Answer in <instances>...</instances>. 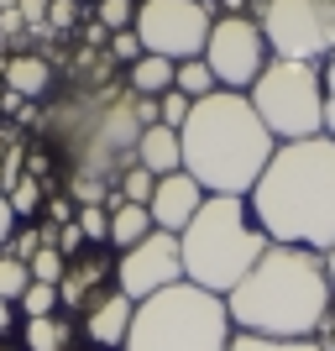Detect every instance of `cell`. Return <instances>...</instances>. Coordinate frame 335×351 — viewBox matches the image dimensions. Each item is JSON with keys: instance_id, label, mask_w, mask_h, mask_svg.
<instances>
[{"instance_id": "18", "label": "cell", "mask_w": 335, "mask_h": 351, "mask_svg": "<svg viewBox=\"0 0 335 351\" xmlns=\"http://www.w3.org/2000/svg\"><path fill=\"white\" fill-rule=\"evenodd\" d=\"M73 341H79V325L69 315H42V320L21 325V346L27 351H73Z\"/></svg>"}, {"instance_id": "40", "label": "cell", "mask_w": 335, "mask_h": 351, "mask_svg": "<svg viewBox=\"0 0 335 351\" xmlns=\"http://www.w3.org/2000/svg\"><path fill=\"white\" fill-rule=\"evenodd\" d=\"M84 43H89V47H100V43H110V32H105L100 21H89V27H84Z\"/></svg>"}, {"instance_id": "43", "label": "cell", "mask_w": 335, "mask_h": 351, "mask_svg": "<svg viewBox=\"0 0 335 351\" xmlns=\"http://www.w3.org/2000/svg\"><path fill=\"white\" fill-rule=\"evenodd\" d=\"M325 351H335V325H330V341H325Z\"/></svg>"}, {"instance_id": "22", "label": "cell", "mask_w": 335, "mask_h": 351, "mask_svg": "<svg viewBox=\"0 0 335 351\" xmlns=\"http://www.w3.org/2000/svg\"><path fill=\"white\" fill-rule=\"evenodd\" d=\"M116 189H121V199H126V205H147V199H152V189H158V173H147L142 162H136V168H126V173L116 178Z\"/></svg>"}, {"instance_id": "33", "label": "cell", "mask_w": 335, "mask_h": 351, "mask_svg": "<svg viewBox=\"0 0 335 351\" xmlns=\"http://www.w3.org/2000/svg\"><path fill=\"white\" fill-rule=\"evenodd\" d=\"M37 252H42V241H37V231H32V226L11 231V241H5V257H16V263H32Z\"/></svg>"}, {"instance_id": "8", "label": "cell", "mask_w": 335, "mask_h": 351, "mask_svg": "<svg viewBox=\"0 0 335 351\" xmlns=\"http://www.w3.org/2000/svg\"><path fill=\"white\" fill-rule=\"evenodd\" d=\"M267 53L293 63H325L335 53V0H251Z\"/></svg>"}, {"instance_id": "27", "label": "cell", "mask_w": 335, "mask_h": 351, "mask_svg": "<svg viewBox=\"0 0 335 351\" xmlns=\"http://www.w3.org/2000/svg\"><path fill=\"white\" fill-rule=\"evenodd\" d=\"M27 267H32V283H63V267H69V257H63L58 247H42Z\"/></svg>"}, {"instance_id": "9", "label": "cell", "mask_w": 335, "mask_h": 351, "mask_svg": "<svg viewBox=\"0 0 335 351\" xmlns=\"http://www.w3.org/2000/svg\"><path fill=\"white\" fill-rule=\"evenodd\" d=\"M210 27H215L210 0H136V37L158 58H173V63L204 58Z\"/></svg>"}, {"instance_id": "19", "label": "cell", "mask_w": 335, "mask_h": 351, "mask_svg": "<svg viewBox=\"0 0 335 351\" xmlns=\"http://www.w3.org/2000/svg\"><path fill=\"white\" fill-rule=\"evenodd\" d=\"M105 205H110V247L126 252V247H136L142 236L158 231V226H152V215H147V205H126L121 194H110Z\"/></svg>"}, {"instance_id": "12", "label": "cell", "mask_w": 335, "mask_h": 351, "mask_svg": "<svg viewBox=\"0 0 335 351\" xmlns=\"http://www.w3.org/2000/svg\"><path fill=\"white\" fill-rule=\"evenodd\" d=\"M199 205H204L199 178L178 168V173H162V178H158V189H152V199H147V215H152V226H158V231L184 236V226L199 215Z\"/></svg>"}, {"instance_id": "3", "label": "cell", "mask_w": 335, "mask_h": 351, "mask_svg": "<svg viewBox=\"0 0 335 351\" xmlns=\"http://www.w3.org/2000/svg\"><path fill=\"white\" fill-rule=\"evenodd\" d=\"M178 142H184V173L199 178L204 194H236V199L257 189V178L267 173L277 152L262 116L236 89H215V95L194 100Z\"/></svg>"}, {"instance_id": "4", "label": "cell", "mask_w": 335, "mask_h": 351, "mask_svg": "<svg viewBox=\"0 0 335 351\" xmlns=\"http://www.w3.org/2000/svg\"><path fill=\"white\" fill-rule=\"evenodd\" d=\"M152 121H158V100H142L132 89H89L53 105L42 132L73 158V173L116 184L126 168H136V136Z\"/></svg>"}, {"instance_id": "44", "label": "cell", "mask_w": 335, "mask_h": 351, "mask_svg": "<svg viewBox=\"0 0 335 351\" xmlns=\"http://www.w3.org/2000/svg\"><path fill=\"white\" fill-rule=\"evenodd\" d=\"M5 147H11V142H5V132H0V158H5Z\"/></svg>"}, {"instance_id": "13", "label": "cell", "mask_w": 335, "mask_h": 351, "mask_svg": "<svg viewBox=\"0 0 335 351\" xmlns=\"http://www.w3.org/2000/svg\"><path fill=\"white\" fill-rule=\"evenodd\" d=\"M79 315H84V336L95 341V346L110 351V346H126V330H132L136 304L121 289H100L84 309H79Z\"/></svg>"}, {"instance_id": "25", "label": "cell", "mask_w": 335, "mask_h": 351, "mask_svg": "<svg viewBox=\"0 0 335 351\" xmlns=\"http://www.w3.org/2000/svg\"><path fill=\"white\" fill-rule=\"evenodd\" d=\"M79 231H84V241H95V247H110V205H79Z\"/></svg>"}, {"instance_id": "45", "label": "cell", "mask_w": 335, "mask_h": 351, "mask_svg": "<svg viewBox=\"0 0 335 351\" xmlns=\"http://www.w3.org/2000/svg\"><path fill=\"white\" fill-rule=\"evenodd\" d=\"M0 351H16V346H5V341H0Z\"/></svg>"}, {"instance_id": "34", "label": "cell", "mask_w": 335, "mask_h": 351, "mask_svg": "<svg viewBox=\"0 0 335 351\" xmlns=\"http://www.w3.org/2000/svg\"><path fill=\"white\" fill-rule=\"evenodd\" d=\"M21 178H27V168H21V147L11 142V147H5V158H0V194H11Z\"/></svg>"}, {"instance_id": "16", "label": "cell", "mask_w": 335, "mask_h": 351, "mask_svg": "<svg viewBox=\"0 0 335 351\" xmlns=\"http://www.w3.org/2000/svg\"><path fill=\"white\" fill-rule=\"evenodd\" d=\"M0 79L21 100H42L47 89H53V63L37 58V53H11V58L0 63Z\"/></svg>"}, {"instance_id": "6", "label": "cell", "mask_w": 335, "mask_h": 351, "mask_svg": "<svg viewBox=\"0 0 335 351\" xmlns=\"http://www.w3.org/2000/svg\"><path fill=\"white\" fill-rule=\"evenodd\" d=\"M231 341L236 325L225 299L184 278L136 304L121 351H231Z\"/></svg>"}, {"instance_id": "29", "label": "cell", "mask_w": 335, "mask_h": 351, "mask_svg": "<svg viewBox=\"0 0 335 351\" xmlns=\"http://www.w3.org/2000/svg\"><path fill=\"white\" fill-rule=\"evenodd\" d=\"M69 199L73 205H105V199H110V184L84 178V173H69Z\"/></svg>"}, {"instance_id": "28", "label": "cell", "mask_w": 335, "mask_h": 351, "mask_svg": "<svg viewBox=\"0 0 335 351\" xmlns=\"http://www.w3.org/2000/svg\"><path fill=\"white\" fill-rule=\"evenodd\" d=\"M5 199H11L16 215H37V210H42V178H32V173H27L11 194H5Z\"/></svg>"}, {"instance_id": "47", "label": "cell", "mask_w": 335, "mask_h": 351, "mask_svg": "<svg viewBox=\"0 0 335 351\" xmlns=\"http://www.w3.org/2000/svg\"><path fill=\"white\" fill-rule=\"evenodd\" d=\"M79 5H84V0H79Z\"/></svg>"}, {"instance_id": "20", "label": "cell", "mask_w": 335, "mask_h": 351, "mask_svg": "<svg viewBox=\"0 0 335 351\" xmlns=\"http://www.w3.org/2000/svg\"><path fill=\"white\" fill-rule=\"evenodd\" d=\"M173 89H178V95H189V100H204V95H215L220 84H215V73H210L204 58H189V63H178Z\"/></svg>"}, {"instance_id": "24", "label": "cell", "mask_w": 335, "mask_h": 351, "mask_svg": "<svg viewBox=\"0 0 335 351\" xmlns=\"http://www.w3.org/2000/svg\"><path fill=\"white\" fill-rule=\"evenodd\" d=\"M231 351H325V346L314 336L309 341H273V336H247V330H236Z\"/></svg>"}, {"instance_id": "5", "label": "cell", "mask_w": 335, "mask_h": 351, "mask_svg": "<svg viewBox=\"0 0 335 351\" xmlns=\"http://www.w3.org/2000/svg\"><path fill=\"white\" fill-rule=\"evenodd\" d=\"M273 247L262 236V226L251 220V205L236 199V194H204L199 215L184 226L178 236V252H184V278L194 289L225 293L251 273V263Z\"/></svg>"}, {"instance_id": "32", "label": "cell", "mask_w": 335, "mask_h": 351, "mask_svg": "<svg viewBox=\"0 0 335 351\" xmlns=\"http://www.w3.org/2000/svg\"><path fill=\"white\" fill-rule=\"evenodd\" d=\"M142 53H147V47H142V37H136V27H126V32H116V37H110V58H121L126 69H132Z\"/></svg>"}, {"instance_id": "21", "label": "cell", "mask_w": 335, "mask_h": 351, "mask_svg": "<svg viewBox=\"0 0 335 351\" xmlns=\"http://www.w3.org/2000/svg\"><path fill=\"white\" fill-rule=\"evenodd\" d=\"M95 21H100L110 37L126 27H136V0H95Z\"/></svg>"}, {"instance_id": "42", "label": "cell", "mask_w": 335, "mask_h": 351, "mask_svg": "<svg viewBox=\"0 0 335 351\" xmlns=\"http://www.w3.org/2000/svg\"><path fill=\"white\" fill-rule=\"evenodd\" d=\"M16 5H21V0H0V11H16Z\"/></svg>"}, {"instance_id": "15", "label": "cell", "mask_w": 335, "mask_h": 351, "mask_svg": "<svg viewBox=\"0 0 335 351\" xmlns=\"http://www.w3.org/2000/svg\"><path fill=\"white\" fill-rule=\"evenodd\" d=\"M136 162H142L147 173H178L184 168V142H178L173 126H162V121H152L142 136H136Z\"/></svg>"}, {"instance_id": "23", "label": "cell", "mask_w": 335, "mask_h": 351, "mask_svg": "<svg viewBox=\"0 0 335 351\" xmlns=\"http://www.w3.org/2000/svg\"><path fill=\"white\" fill-rule=\"evenodd\" d=\"M32 289V267L16 263V257H5L0 252V299H11V304H21V293Z\"/></svg>"}, {"instance_id": "39", "label": "cell", "mask_w": 335, "mask_h": 351, "mask_svg": "<svg viewBox=\"0 0 335 351\" xmlns=\"http://www.w3.org/2000/svg\"><path fill=\"white\" fill-rule=\"evenodd\" d=\"M16 315H21V309H16L11 299H0V336H5V330H16Z\"/></svg>"}, {"instance_id": "46", "label": "cell", "mask_w": 335, "mask_h": 351, "mask_svg": "<svg viewBox=\"0 0 335 351\" xmlns=\"http://www.w3.org/2000/svg\"><path fill=\"white\" fill-rule=\"evenodd\" d=\"M0 84H5V79H0Z\"/></svg>"}, {"instance_id": "30", "label": "cell", "mask_w": 335, "mask_h": 351, "mask_svg": "<svg viewBox=\"0 0 335 351\" xmlns=\"http://www.w3.org/2000/svg\"><path fill=\"white\" fill-rule=\"evenodd\" d=\"M189 110H194V100H189V95H178V89H168V95L158 100V121H162V126H173V132H184Z\"/></svg>"}, {"instance_id": "10", "label": "cell", "mask_w": 335, "mask_h": 351, "mask_svg": "<svg viewBox=\"0 0 335 351\" xmlns=\"http://www.w3.org/2000/svg\"><path fill=\"white\" fill-rule=\"evenodd\" d=\"M267 37L262 27L251 21V11H225L215 16V27H210V43H204V63L215 73L220 89H236V95H247L267 69Z\"/></svg>"}, {"instance_id": "14", "label": "cell", "mask_w": 335, "mask_h": 351, "mask_svg": "<svg viewBox=\"0 0 335 351\" xmlns=\"http://www.w3.org/2000/svg\"><path fill=\"white\" fill-rule=\"evenodd\" d=\"M116 273V263H110V252L105 247H89L84 257H69V267H63V283H58V304L63 309H84L95 293L105 289V278Z\"/></svg>"}, {"instance_id": "7", "label": "cell", "mask_w": 335, "mask_h": 351, "mask_svg": "<svg viewBox=\"0 0 335 351\" xmlns=\"http://www.w3.org/2000/svg\"><path fill=\"white\" fill-rule=\"evenodd\" d=\"M251 110L262 116L273 142H309L325 136V63L267 58L262 79L247 89Z\"/></svg>"}, {"instance_id": "11", "label": "cell", "mask_w": 335, "mask_h": 351, "mask_svg": "<svg viewBox=\"0 0 335 351\" xmlns=\"http://www.w3.org/2000/svg\"><path fill=\"white\" fill-rule=\"evenodd\" d=\"M173 283H184V252H178L173 231H152V236H142L136 247L121 252L116 289L126 293L132 304H142V299H152V293H162V289H173Z\"/></svg>"}, {"instance_id": "38", "label": "cell", "mask_w": 335, "mask_h": 351, "mask_svg": "<svg viewBox=\"0 0 335 351\" xmlns=\"http://www.w3.org/2000/svg\"><path fill=\"white\" fill-rule=\"evenodd\" d=\"M11 231H16V210H11V199L0 194V247L11 241Z\"/></svg>"}, {"instance_id": "35", "label": "cell", "mask_w": 335, "mask_h": 351, "mask_svg": "<svg viewBox=\"0 0 335 351\" xmlns=\"http://www.w3.org/2000/svg\"><path fill=\"white\" fill-rule=\"evenodd\" d=\"M325 136H335V53L325 58Z\"/></svg>"}, {"instance_id": "31", "label": "cell", "mask_w": 335, "mask_h": 351, "mask_svg": "<svg viewBox=\"0 0 335 351\" xmlns=\"http://www.w3.org/2000/svg\"><path fill=\"white\" fill-rule=\"evenodd\" d=\"M79 16H84V5H79V0H47V27L58 32V37L79 27Z\"/></svg>"}, {"instance_id": "1", "label": "cell", "mask_w": 335, "mask_h": 351, "mask_svg": "<svg viewBox=\"0 0 335 351\" xmlns=\"http://www.w3.org/2000/svg\"><path fill=\"white\" fill-rule=\"evenodd\" d=\"M251 220L277 247H335V136L309 142H277L267 173L247 194Z\"/></svg>"}, {"instance_id": "37", "label": "cell", "mask_w": 335, "mask_h": 351, "mask_svg": "<svg viewBox=\"0 0 335 351\" xmlns=\"http://www.w3.org/2000/svg\"><path fill=\"white\" fill-rule=\"evenodd\" d=\"M73 215H79V205H73L69 194H58V199H47V220H53V226H69Z\"/></svg>"}, {"instance_id": "2", "label": "cell", "mask_w": 335, "mask_h": 351, "mask_svg": "<svg viewBox=\"0 0 335 351\" xmlns=\"http://www.w3.org/2000/svg\"><path fill=\"white\" fill-rule=\"evenodd\" d=\"M335 289L325 273V257L309 247H267L251 273L225 293L231 325L247 336H273V341H309L330 320Z\"/></svg>"}, {"instance_id": "36", "label": "cell", "mask_w": 335, "mask_h": 351, "mask_svg": "<svg viewBox=\"0 0 335 351\" xmlns=\"http://www.w3.org/2000/svg\"><path fill=\"white\" fill-rule=\"evenodd\" d=\"M58 252H63V257H73V252H84V231H79V220L58 226Z\"/></svg>"}, {"instance_id": "41", "label": "cell", "mask_w": 335, "mask_h": 351, "mask_svg": "<svg viewBox=\"0 0 335 351\" xmlns=\"http://www.w3.org/2000/svg\"><path fill=\"white\" fill-rule=\"evenodd\" d=\"M325 273H330V289H335V247L325 252Z\"/></svg>"}, {"instance_id": "26", "label": "cell", "mask_w": 335, "mask_h": 351, "mask_svg": "<svg viewBox=\"0 0 335 351\" xmlns=\"http://www.w3.org/2000/svg\"><path fill=\"white\" fill-rule=\"evenodd\" d=\"M21 315L27 320H42V315H58V283H32L27 293H21Z\"/></svg>"}, {"instance_id": "17", "label": "cell", "mask_w": 335, "mask_h": 351, "mask_svg": "<svg viewBox=\"0 0 335 351\" xmlns=\"http://www.w3.org/2000/svg\"><path fill=\"white\" fill-rule=\"evenodd\" d=\"M173 73H178L173 58L142 53V58L132 63V73H126V89H132V95H142V100H162V95L173 89Z\"/></svg>"}]
</instances>
